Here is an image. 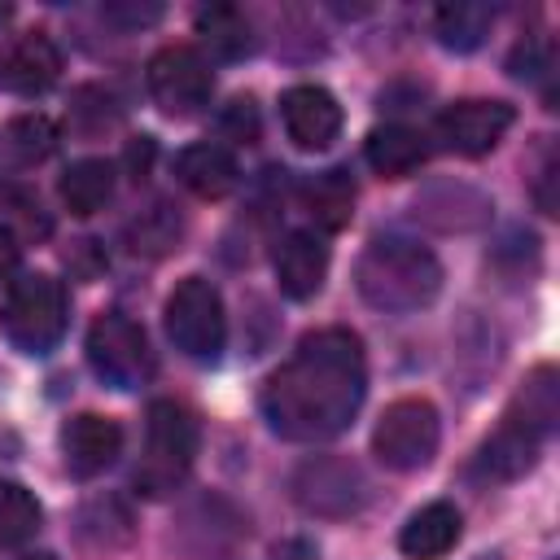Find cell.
<instances>
[{
  "mask_svg": "<svg viewBox=\"0 0 560 560\" xmlns=\"http://www.w3.org/2000/svg\"><path fill=\"white\" fill-rule=\"evenodd\" d=\"M538 446H542V438H534L521 420L503 416V424H499V429L481 442V451H477V472L490 477V481H512V477H521L525 468H534Z\"/></svg>",
  "mask_w": 560,
  "mask_h": 560,
  "instance_id": "obj_16",
  "label": "cell"
},
{
  "mask_svg": "<svg viewBox=\"0 0 560 560\" xmlns=\"http://www.w3.org/2000/svg\"><path fill=\"white\" fill-rule=\"evenodd\" d=\"M4 149L18 158V162H44L52 149H57V127H52V118H44V114H22V118H13L9 127H4Z\"/></svg>",
  "mask_w": 560,
  "mask_h": 560,
  "instance_id": "obj_27",
  "label": "cell"
},
{
  "mask_svg": "<svg viewBox=\"0 0 560 560\" xmlns=\"http://www.w3.org/2000/svg\"><path fill=\"white\" fill-rule=\"evenodd\" d=\"M0 328L18 350L48 354L66 332V289H61V280H52L44 271L18 276L4 293Z\"/></svg>",
  "mask_w": 560,
  "mask_h": 560,
  "instance_id": "obj_4",
  "label": "cell"
},
{
  "mask_svg": "<svg viewBox=\"0 0 560 560\" xmlns=\"http://www.w3.org/2000/svg\"><path fill=\"white\" fill-rule=\"evenodd\" d=\"M149 158H153V140H144V136H140V144H131V149H127V162H131V171H136V179L144 175V166H149Z\"/></svg>",
  "mask_w": 560,
  "mask_h": 560,
  "instance_id": "obj_32",
  "label": "cell"
},
{
  "mask_svg": "<svg viewBox=\"0 0 560 560\" xmlns=\"http://www.w3.org/2000/svg\"><path fill=\"white\" fill-rule=\"evenodd\" d=\"M368 394L363 341L350 328H315L267 376L258 407L267 424L289 442L337 438Z\"/></svg>",
  "mask_w": 560,
  "mask_h": 560,
  "instance_id": "obj_1",
  "label": "cell"
},
{
  "mask_svg": "<svg viewBox=\"0 0 560 560\" xmlns=\"http://www.w3.org/2000/svg\"><path fill=\"white\" fill-rule=\"evenodd\" d=\"M197 35L219 61H236L254 48V26L236 4H210L197 9Z\"/></svg>",
  "mask_w": 560,
  "mask_h": 560,
  "instance_id": "obj_21",
  "label": "cell"
},
{
  "mask_svg": "<svg viewBox=\"0 0 560 560\" xmlns=\"http://www.w3.org/2000/svg\"><path fill=\"white\" fill-rule=\"evenodd\" d=\"M459 529H464L459 508L438 499V503H424V508L402 525L398 547H402L407 560H442V556L459 542Z\"/></svg>",
  "mask_w": 560,
  "mask_h": 560,
  "instance_id": "obj_17",
  "label": "cell"
},
{
  "mask_svg": "<svg viewBox=\"0 0 560 560\" xmlns=\"http://www.w3.org/2000/svg\"><path fill=\"white\" fill-rule=\"evenodd\" d=\"M9 560H57L52 551H22V556H9Z\"/></svg>",
  "mask_w": 560,
  "mask_h": 560,
  "instance_id": "obj_33",
  "label": "cell"
},
{
  "mask_svg": "<svg viewBox=\"0 0 560 560\" xmlns=\"http://www.w3.org/2000/svg\"><path fill=\"white\" fill-rule=\"evenodd\" d=\"M61 455L74 477H96L122 455V429L109 416L83 411L61 424Z\"/></svg>",
  "mask_w": 560,
  "mask_h": 560,
  "instance_id": "obj_12",
  "label": "cell"
},
{
  "mask_svg": "<svg viewBox=\"0 0 560 560\" xmlns=\"http://www.w3.org/2000/svg\"><path fill=\"white\" fill-rule=\"evenodd\" d=\"M175 179H179L188 192H197V197H206V201H219V197H228V192L236 188L241 166H236V158H232L228 144L201 140V144L179 149V158H175Z\"/></svg>",
  "mask_w": 560,
  "mask_h": 560,
  "instance_id": "obj_15",
  "label": "cell"
},
{
  "mask_svg": "<svg viewBox=\"0 0 560 560\" xmlns=\"http://www.w3.org/2000/svg\"><path fill=\"white\" fill-rule=\"evenodd\" d=\"M39 521H44L39 499L18 481H0V551L22 547L39 529Z\"/></svg>",
  "mask_w": 560,
  "mask_h": 560,
  "instance_id": "obj_26",
  "label": "cell"
},
{
  "mask_svg": "<svg viewBox=\"0 0 560 560\" xmlns=\"http://www.w3.org/2000/svg\"><path fill=\"white\" fill-rule=\"evenodd\" d=\"M442 438V420L438 407L429 398H398L381 411L376 429H372V451L385 468L394 472H416L433 459Z\"/></svg>",
  "mask_w": 560,
  "mask_h": 560,
  "instance_id": "obj_7",
  "label": "cell"
},
{
  "mask_svg": "<svg viewBox=\"0 0 560 560\" xmlns=\"http://www.w3.org/2000/svg\"><path fill=\"white\" fill-rule=\"evenodd\" d=\"M490 22H494V9H490V4H472V0H464V4H442V9L433 13L438 39H442L446 48H455V52L477 48V44L490 35Z\"/></svg>",
  "mask_w": 560,
  "mask_h": 560,
  "instance_id": "obj_25",
  "label": "cell"
},
{
  "mask_svg": "<svg viewBox=\"0 0 560 560\" xmlns=\"http://www.w3.org/2000/svg\"><path fill=\"white\" fill-rule=\"evenodd\" d=\"M302 201H306V214H311L319 228L337 232V228H346L350 214H354V184H350L346 171H319V175L302 188Z\"/></svg>",
  "mask_w": 560,
  "mask_h": 560,
  "instance_id": "obj_23",
  "label": "cell"
},
{
  "mask_svg": "<svg viewBox=\"0 0 560 560\" xmlns=\"http://www.w3.org/2000/svg\"><path fill=\"white\" fill-rule=\"evenodd\" d=\"M179 236H184V219H179V210L171 201H153L127 223V245L136 254H149V258L171 254L179 245Z\"/></svg>",
  "mask_w": 560,
  "mask_h": 560,
  "instance_id": "obj_24",
  "label": "cell"
},
{
  "mask_svg": "<svg viewBox=\"0 0 560 560\" xmlns=\"http://www.w3.org/2000/svg\"><path fill=\"white\" fill-rule=\"evenodd\" d=\"M223 131L236 136V140H254L258 136V109H254V101H232L228 114H223Z\"/></svg>",
  "mask_w": 560,
  "mask_h": 560,
  "instance_id": "obj_30",
  "label": "cell"
},
{
  "mask_svg": "<svg viewBox=\"0 0 560 560\" xmlns=\"http://www.w3.org/2000/svg\"><path fill=\"white\" fill-rule=\"evenodd\" d=\"M512 105L508 101H455L438 114V140L451 149V153H464V158H481L490 153L508 127H512Z\"/></svg>",
  "mask_w": 560,
  "mask_h": 560,
  "instance_id": "obj_10",
  "label": "cell"
},
{
  "mask_svg": "<svg viewBox=\"0 0 560 560\" xmlns=\"http://www.w3.org/2000/svg\"><path fill=\"white\" fill-rule=\"evenodd\" d=\"M101 18L105 22H114V26H149V22H158L162 18V4H136V0H109L105 9H101Z\"/></svg>",
  "mask_w": 560,
  "mask_h": 560,
  "instance_id": "obj_28",
  "label": "cell"
},
{
  "mask_svg": "<svg viewBox=\"0 0 560 560\" xmlns=\"http://www.w3.org/2000/svg\"><path fill=\"white\" fill-rule=\"evenodd\" d=\"M197 442H201L197 416L175 398H153L144 420V455L131 472V486L144 499H166L188 477L197 459Z\"/></svg>",
  "mask_w": 560,
  "mask_h": 560,
  "instance_id": "obj_3",
  "label": "cell"
},
{
  "mask_svg": "<svg viewBox=\"0 0 560 560\" xmlns=\"http://www.w3.org/2000/svg\"><path fill=\"white\" fill-rule=\"evenodd\" d=\"M166 337L175 341L179 354L197 359V363H214L223 354L228 341V315H223V298L206 276H184L171 298H166Z\"/></svg>",
  "mask_w": 560,
  "mask_h": 560,
  "instance_id": "obj_5",
  "label": "cell"
},
{
  "mask_svg": "<svg viewBox=\"0 0 560 560\" xmlns=\"http://www.w3.org/2000/svg\"><path fill=\"white\" fill-rule=\"evenodd\" d=\"M144 79H149V96H153L166 114H175V118L197 114L201 105H210V92H214V74H210V66H206V57H201L197 48H188V44H166V48H158V52L149 57Z\"/></svg>",
  "mask_w": 560,
  "mask_h": 560,
  "instance_id": "obj_9",
  "label": "cell"
},
{
  "mask_svg": "<svg viewBox=\"0 0 560 560\" xmlns=\"http://www.w3.org/2000/svg\"><path fill=\"white\" fill-rule=\"evenodd\" d=\"M74 534L88 551H118L131 542L136 534V516L131 508L118 499V494H101V499H88L79 508V521H74Z\"/></svg>",
  "mask_w": 560,
  "mask_h": 560,
  "instance_id": "obj_18",
  "label": "cell"
},
{
  "mask_svg": "<svg viewBox=\"0 0 560 560\" xmlns=\"http://www.w3.org/2000/svg\"><path fill=\"white\" fill-rule=\"evenodd\" d=\"M508 70H512L516 79H534V74H542V70H551V57H547V44H538V39H529V44H516V52L508 57Z\"/></svg>",
  "mask_w": 560,
  "mask_h": 560,
  "instance_id": "obj_29",
  "label": "cell"
},
{
  "mask_svg": "<svg viewBox=\"0 0 560 560\" xmlns=\"http://www.w3.org/2000/svg\"><path fill=\"white\" fill-rule=\"evenodd\" d=\"M293 499L311 516H354L368 503V477L346 455H311L293 472Z\"/></svg>",
  "mask_w": 560,
  "mask_h": 560,
  "instance_id": "obj_8",
  "label": "cell"
},
{
  "mask_svg": "<svg viewBox=\"0 0 560 560\" xmlns=\"http://www.w3.org/2000/svg\"><path fill=\"white\" fill-rule=\"evenodd\" d=\"M359 298L385 315H407L420 311L438 298L442 289V262L433 258L429 245L407 241V236H381L363 249L354 267Z\"/></svg>",
  "mask_w": 560,
  "mask_h": 560,
  "instance_id": "obj_2",
  "label": "cell"
},
{
  "mask_svg": "<svg viewBox=\"0 0 560 560\" xmlns=\"http://www.w3.org/2000/svg\"><path fill=\"white\" fill-rule=\"evenodd\" d=\"M284 131L298 149H328L341 136V105L319 83H298L280 96Z\"/></svg>",
  "mask_w": 560,
  "mask_h": 560,
  "instance_id": "obj_11",
  "label": "cell"
},
{
  "mask_svg": "<svg viewBox=\"0 0 560 560\" xmlns=\"http://www.w3.org/2000/svg\"><path fill=\"white\" fill-rule=\"evenodd\" d=\"M4 18H9V4H0V22H4Z\"/></svg>",
  "mask_w": 560,
  "mask_h": 560,
  "instance_id": "obj_34",
  "label": "cell"
},
{
  "mask_svg": "<svg viewBox=\"0 0 560 560\" xmlns=\"http://www.w3.org/2000/svg\"><path fill=\"white\" fill-rule=\"evenodd\" d=\"M363 153H368V166H372L376 175L402 179V175H411V171L429 158V144H424L420 131H411V127H402V122H385V127H376V131L368 136Z\"/></svg>",
  "mask_w": 560,
  "mask_h": 560,
  "instance_id": "obj_19",
  "label": "cell"
},
{
  "mask_svg": "<svg viewBox=\"0 0 560 560\" xmlns=\"http://www.w3.org/2000/svg\"><path fill=\"white\" fill-rule=\"evenodd\" d=\"M57 192H61V201H66L70 214H96L114 197V166L101 162V158H83V162H74L61 175Z\"/></svg>",
  "mask_w": 560,
  "mask_h": 560,
  "instance_id": "obj_22",
  "label": "cell"
},
{
  "mask_svg": "<svg viewBox=\"0 0 560 560\" xmlns=\"http://www.w3.org/2000/svg\"><path fill=\"white\" fill-rule=\"evenodd\" d=\"M18 258H22V245H18V236H13V232L0 223V280H4V276L18 267Z\"/></svg>",
  "mask_w": 560,
  "mask_h": 560,
  "instance_id": "obj_31",
  "label": "cell"
},
{
  "mask_svg": "<svg viewBox=\"0 0 560 560\" xmlns=\"http://www.w3.org/2000/svg\"><path fill=\"white\" fill-rule=\"evenodd\" d=\"M57 74H61V52H57V44H52L44 31L18 35V39L4 48V57H0V79H4V88H13L18 96H39V92H48V88L57 83Z\"/></svg>",
  "mask_w": 560,
  "mask_h": 560,
  "instance_id": "obj_13",
  "label": "cell"
},
{
  "mask_svg": "<svg viewBox=\"0 0 560 560\" xmlns=\"http://www.w3.org/2000/svg\"><path fill=\"white\" fill-rule=\"evenodd\" d=\"M324 276H328V245L311 232H289L276 249L280 293H289L293 302H306L324 289Z\"/></svg>",
  "mask_w": 560,
  "mask_h": 560,
  "instance_id": "obj_14",
  "label": "cell"
},
{
  "mask_svg": "<svg viewBox=\"0 0 560 560\" xmlns=\"http://www.w3.org/2000/svg\"><path fill=\"white\" fill-rule=\"evenodd\" d=\"M88 363L109 389H140L153 376L144 328L122 311H101L88 328Z\"/></svg>",
  "mask_w": 560,
  "mask_h": 560,
  "instance_id": "obj_6",
  "label": "cell"
},
{
  "mask_svg": "<svg viewBox=\"0 0 560 560\" xmlns=\"http://www.w3.org/2000/svg\"><path fill=\"white\" fill-rule=\"evenodd\" d=\"M508 416L521 420L534 438H547V433L556 429V420H560V376H556V368H547V363L534 368V372L525 376L521 394L512 398Z\"/></svg>",
  "mask_w": 560,
  "mask_h": 560,
  "instance_id": "obj_20",
  "label": "cell"
}]
</instances>
